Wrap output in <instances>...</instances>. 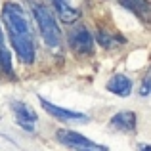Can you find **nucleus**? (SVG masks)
I'll use <instances>...</instances> for the list:
<instances>
[{
  "instance_id": "nucleus-8",
  "label": "nucleus",
  "mask_w": 151,
  "mask_h": 151,
  "mask_svg": "<svg viewBox=\"0 0 151 151\" xmlns=\"http://www.w3.org/2000/svg\"><path fill=\"white\" fill-rule=\"evenodd\" d=\"M111 126L121 132H134L136 130V115L132 111H121L111 119Z\"/></svg>"
},
{
  "instance_id": "nucleus-3",
  "label": "nucleus",
  "mask_w": 151,
  "mask_h": 151,
  "mask_svg": "<svg viewBox=\"0 0 151 151\" xmlns=\"http://www.w3.org/2000/svg\"><path fill=\"white\" fill-rule=\"evenodd\" d=\"M58 140L61 142L63 145L71 147L73 151H107L105 145L94 144L92 140H88L86 136L78 132H73V130H58Z\"/></svg>"
},
{
  "instance_id": "nucleus-13",
  "label": "nucleus",
  "mask_w": 151,
  "mask_h": 151,
  "mask_svg": "<svg viewBox=\"0 0 151 151\" xmlns=\"http://www.w3.org/2000/svg\"><path fill=\"white\" fill-rule=\"evenodd\" d=\"M140 94H142V96H147V94H149V75L144 78V82H142V90H140Z\"/></svg>"
},
{
  "instance_id": "nucleus-12",
  "label": "nucleus",
  "mask_w": 151,
  "mask_h": 151,
  "mask_svg": "<svg viewBox=\"0 0 151 151\" xmlns=\"http://www.w3.org/2000/svg\"><path fill=\"white\" fill-rule=\"evenodd\" d=\"M0 67L4 69V73H12V54H10V50L6 48L2 29H0Z\"/></svg>"
},
{
  "instance_id": "nucleus-11",
  "label": "nucleus",
  "mask_w": 151,
  "mask_h": 151,
  "mask_svg": "<svg viewBox=\"0 0 151 151\" xmlns=\"http://www.w3.org/2000/svg\"><path fill=\"white\" fill-rule=\"evenodd\" d=\"M98 42L103 48H117V46L124 44V37H119V35H111L109 31H100L98 33Z\"/></svg>"
},
{
  "instance_id": "nucleus-9",
  "label": "nucleus",
  "mask_w": 151,
  "mask_h": 151,
  "mask_svg": "<svg viewBox=\"0 0 151 151\" xmlns=\"http://www.w3.org/2000/svg\"><path fill=\"white\" fill-rule=\"evenodd\" d=\"M54 4H55V8H58L59 17H61L63 23H75L78 17H81V12L75 10L73 6H69L67 0H54Z\"/></svg>"
},
{
  "instance_id": "nucleus-10",
  "label": "nucleus",
  "mask_w": 151,
  "mask_h": 151,
  "mask_svg": "<svg viewBox=\"0 0 151 151\" xmlns=\"http://www.w3.org/2000/svg\"><path fill=\"white\" fill-rule=\"evenodd\" d=\"M121 6H124L126 10H130L132 14L140 15L142 19L149 17V2L147 0H119Z\"/></svg>"
},
{
  "instance_id": "nucleus-2",
  "label": "nucleus",
  "mask_w": 151,
  "mask_h": 151,
  "mask_svg": "<svg viewBox=\"0 0 151 151\" xmlns=\"http://www.w3.org/2000/svg\"><path fill=\"white\" fill-rule=\"evenodd\" d=\"M33 15H35V19H37V25H38V29H40V35H42L46 44L52 46V48L59 46V42H61V31H59L58 21H55V17L52 15V12L46 6H42V4H35Z\"/></svg>"
},
{
  "instance_id": "nucleus-7",
  "label": "nucleus",
  "mask_w": 151,
  "mask_h": 151,
  "mask_svg": "<svg viewBox=\"0 0 151 151\" xmlns=\"http://www.w3.org/2000/svg\"><path fill=\"white\" fill-rule=\"evenodd\" d=\"M107 90H109L111 94H115V96L126 98L132 92V81H130L126 75H115V77H111L109 82H107Z\"/></svg>"
},
{
  "instance_id": "nucleus-4",
  "label": "nucleus",
  "mask_w": 151,
  "mask_h": 151,
  "mask_svg": "<svg viewBox=\"0 0 151 151\" xmlns=\"http://www.w3.org/2000/svg\"><path fill=\"white\" fill-rule=\"evenodd\" d=\"M69 44L73 52H77L81 55H88L94 52V37L90 35V31L86 27L78 25L69 33Z\"/></svg>"
},
{
  "instance_id": "nucleus-1",
  "label": "nucleus",
  "mask_w": 151,
  "mask_h": 151,
  "mask_svg": "<svg viewBox=\"0 0 151 151\" xmlns=\"http://www.w3.org/2000/svg\"><path fill=\"white\" fill-rule=\"evenodd\" d=\"M2 21L8 29V35L12 38L14 50L17 58L23 63H33L35 61V38L31 31L29 19L19 4L6 2L2 6Z\"/></svg>"
},
{
  "instance_id": "nucleus-5",
  "label": "nucleus",
  "mask_w": 151,
  "mask_h": 151,
  "mask_svg": "<svg viewBox=\"0 0 151 151\" xmlns=\"http://www.w3.org/2000/svg\"><path fill=\"white\" fill-rule=\"evenodd\" d=\"M12 111H14V117H15V122H17L21 128L33 132L35 130V124H37V113L31 105L23 101H14L12 103Z\"/></svg>"
},
{
  "instance_id": "nucleus-6",
  "label": "nucleus",
  "mask_w": 151,
  "mask_h": 151,
  "mask_svg": "<svg viewBox=\"0 0 151 151\" xmlns=\"http://www.w3.org/2000/svg\"><path fill=\"white\" fill-rule=\"evenodd\" d=\"M40 103L44 107V111H48L52 117L59 119V121H86L84 113H77V111H69V109H63V107H58L54 103H50L48 100H44V98H40Z\"/></svg>"
},
{
  "instance_id": "nucleus-14",
  "label": "nucleus",
  "mask_w": 151,
  "mask_h": 151,
  "mask_svg": "<svg viewBox=\"0 0 151 151\" xmlns=\"http://www.w3.org/2000/svg\"><path fill=\"white\" fill-rule=\"evenodd\" d=\"M149 147H147V145H142V151H147Z\"/></svg>"
}]
</instances>
